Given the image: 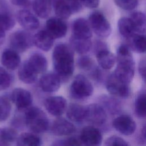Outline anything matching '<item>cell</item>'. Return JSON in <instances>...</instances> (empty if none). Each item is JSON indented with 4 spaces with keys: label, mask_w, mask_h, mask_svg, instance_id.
Listing matches in <instances>:
<instances>
[{
    "label": "cell",
    "mask_w": 146,
    "mask_h": 146,
    "mask_svg": "<svg viewBox=\"0 0 146 146\" xmlns=\"http://www.w3.org/2000/svg\"><path fill=\"white\" fill-rule=\"evenodd\" d=\"M52 63L60 81H67L74 71V50L71 47L65 43L57 44L53 50Z\"/></svg>",
    "instance_id": "1"
},
{
    "label": "cell",
    "mask_w": 146,
    "mask_h": 146,
    "mask_svg": "<svg viewBox=\"0 0 146 146\" xmlns=\"http://www.w3.org/2000/svg\"><path fill=\"white\" fill-rule=\"evenodd\" d=\"M116 62L117 66L113 74L123 82L130 83L135 74V61L127 45L121 44L118 47Z\"/></svg>",
    "instance_id": "2"
},
{
    "label": "cell",
    "mask_w": 146,
    "mask_h": 146,
    "mask_svg": "<svg viewBox=\"0 0 146 146\" xmlns=\"http://www.w3.org/2000/svg\"><path fill=\"white\" fill-rule=\"evenodd\" d=\"M25 123L35 133L46 132L49 128L48 119L43 111L36 107H30L25 110Z\"/></svg>",
    "instance_id": "3"
},
{
    "label": "cell",
    "mask_w": 146,
    "mask_h": 146,
    "mask_svg": "<svg viewBox=\"0 0 146 146\" xmlns=\"http://www.w3.org/2000/svg\"><path fill=\"white\" fill-rule=\"evenodd\" d=\"M94 91L92 84L83 75H76L73 80L70 88L72 98L76 100H84L90 97Z\"/></svg>",
    "instance_id": "4"
},
{
    "label": "cell",
    "mask_w": 146,
    "mask_h": 146,
    "mask_svg": "<svg viewBox=\"0 0 146 146\" xmlns=\"http://www.w3.org/2000/svg\"><path fill=\"white\" fill-rule=\"evenodd\" d=\"M88 22L93 31L99 36L108 37L111 33V26L104 15L99 11H94L89 16Z\"/></svg>",
    "instance_id": "5"
},
{
    "label": "cell",
    "mask_w": 146,
    "mask_h": 146,
    "mask_svg": "<svg viewBox=\"0 0 146 146\" xmlns=\"http://www.w3.org/2000/svg\"><path fill=\"white\" fill-rule=\"evenodd\" d=\"M10 48L18 52H23L33 44V36L28 31L17 30L12 33L9 38Z\"/></svg>",
    "instance_id": "6"
},
{
    "label": "cell",
    "mask_w": 146,
    "mask_h": 146,
    "mask_svg": "<svg viewBox=\"0 0 146 146\" xmlns=\"http://www.w3.org/2000/svg\"><path fill=\"white\" fill-rule=\"evenodd\" d=\"M106 88L110 94L121 98H128L131 93L129 83L120 80L113 73L107 78Z\"/></svg>",
    "instance_id": "7"
},
{
    "label": "cell",
    "mask_w": 146,
    "mask_h": 146,
    "mask_svg": "<svg viewBox=\"0 0 146 146\" xmlns=\"http://www.w3.org/2000/svg\"><path fill=\"white\" fill-rule=\"evenodd\" d=\"M105 109L100 104L92 103L86 107L85 120L96 125L103 124L107 120Z\"/></svg>",
    "instance_id": "8"
},
{
    "label": "cell",
    "mask_w": 146,
    "mask_h": 146,
    "mask_svg": "<svg viewBox=\"0 0 146 146\" xmlns=\"http://www.w3.org/2000/svg\"><path fill=\"white\" fill-rule=\"evenodd\" d=\"M45 30L54 39H59L66 35L67 25L64 19L57 17H51L46 21Z\"/></svg>",
    "instance_id": "9"
},
{
    "label": "cell",
    "mask_w": 146,
    "mask_h": 146,
    "mask_svg": "<svg viewBox=\"0 0 146 146\" xmlns=\"http://www.w3.org/2000/svg\"><path fill=\"white\" fill-rule=\"evenodd\" d=\"M112 125L117 131L126 136L133 134L136 128L135 121L128 115H121L116 117L113 120Z\"/></svg>",
    "instance_id": "10"
},
{
    "label": "cell",
    "mask_w": 146,
    "mask_h": 146,
    "mask_svg": "<svg viewBox=\"0 0 146 146\" xmlns=\"http://www.w3.org/2000/svg\"><path fill=\"white\" fill-rule=\"evenodd\" d=\"M11 98L16 107L20 111L26 110L29 108L33 102L31 93L22 88H16L13 90Z\"/></svg>",
    "instance_id": "11"
},
{
    "label": "cell",
    "mask_w": 146,
    "mask_h": 146,
    "mask_svg": "<svg viewBox=\"0 0 146 146\" xmlns=\"http://www.w3.org/2000/svg\"><path fill=\"white\" fill-rule=\"evenodd\" d=\"M79 138L83 145L93 146L100 145L103 139L99 129L91 125L86 126L82 129Z\"/></svg>",
    "instance_id": "12"
},
{
    "label": "cell",
    "mask_w": 146,
    "mask_h": 146,
    "mask_svg": "<svg viewBox=\"0 0 146 146\" xmlns=\"http://www.w3.org/2000/svg\"><path fill=\"white\" fill-rule=\"evenodd\" d=\"M47 112L54 116H60L67 108V101L60 96H51L47 98L44 103Z\"/></svg>",
    "instance_id": "13"
},
{
    "label": "cell",
    "mask_w": 146,
    "mask_h": 146,
    "mask_svg": "<svg viewBox=\"0 0 146 146\" xmlns=\"http://www.w3.org/2000/svg\"><path fill=\"white\" fill-rule=\"evenodd\" d=\"M17 19L19 25L27 31H33L39 26L37 17L27 9L19 10L17 14Z\"/></svg>",
    "instance_id": "14"
},
{
    "label": "cell",
    "mask_w": 146,
    "mask_h": 146,
    "mask_svg": "<svg viewBox=\"0 0 146 146\" xmlns=\"http://www.w3.org/2000/svg\"><path fill=\"white\" fill-rule=\"evenodd\" d=\"M39 86L44 92H55L60 87V80L55 73H46L40 77Z\"/></svg>",
    "instance_id": "15"
},
{
    "label": "cell",
    "mask_w": 146,
    "mask_h": 146,
    "mask_svg": "<svg viewBox=\"0 0 146 146\" xmlns=\"http://www.w3.org/2000/svg\"><path fill=\"white\" fill-rule=\"evenodd\" d=\"M52 133L56 136H67L74 133L75 127L70 121L64 118H58L51 125Z\"/></svg>",
    "instance_id": "16"
},
{
    "label": "cell",
    "mask_w": 146,
    "mask_h": 146,
    "mask_svg": "<svg viewBox=\"0 0 146 146\" xmlns=\"http://www.w3.org/2000/svg\"><path fill=\"white\" fill-rule=\"evenodd\" d=\"M72 35L86 39H90L92 33L88 21L83 18L76 19L72 25Z\"/></svg>",
    "instance_id": "17"
},
{
    "label": "cell",
    "mask_w": 146,
    "mask_h": 146,
    "mask_svg": "<svg viewBox=\"0 0 146 146\" xmlns=\"http://www.w3.org/2000/svg\"><path fill=\"white\" fill-rule=\"evenodd\" d=\"M1 62L5 68L14 70L20 65L21 57L18 52L11 48H7L1 54Z\"/></svg>",
    "instance_id": "18"
},
{
    "label": "cell",
    "mask_w": 146,
    "mask_h": 146,
    "mask_svg": "<svg viewBox=\"0 0 146 146\" xmlns=\"http://www.w3.org/2000/svg\"><path fill=\"white\" fill-rule=\"evenodd\" d=\"M54 39L45 30H42L39 31L33 36V44L38 48L48 51L53 46Z\"/></svg>",
    "instance_id": "19"
},
{
    "label": "cell",
    "mask_w": 146,
    "mask_h": 146,
    "mask_svg": "<svg viewBox=\"0 0 146 146\" xmlns=\"http://www.w3.org/2000/svg\"><path fill=\"white\" fill-rule=\"evenodd\" d=\"M18 67V75L22 82L26 84H31L36 81L38 74L33 70L27 60L23 62Z\"/></svg>",
    "instance_id": "20"
},
{
    "label": "cell",
    "mask_w": 146,
    "mask_h": 146,
    "mask_svg": "<svg viewBox=\"0 0 146 146\" xmlns=\"http://www.w3.org/2000/svg\"><path fill=\"white\" fill-rule=\"evenodd\" d=\"M67 118L75 123H81L85 120L86 107L76 103H71L66 110Z\"/></svg>",
    "instance_id": "21"
},
{
    "label": "cell",
    "mask_w": 146,
    "mask_h": 146,
    "mask_svg": "<svg viewBox=\"0 0 146 146\" xmlns=\"http://www.w3.org/2000/svg\"><path fill=\"white\" fill-rule=\"evenodd\" d=\"M129 48L137 53H143L145 51V36L144 34L135 33L126 38Z\"/></svg>",
    "instance_id": "22"
},
{
    "label": "cell",
    "mask_w": 146,
    "mask_h": 146,
    "mask_svg": "<svg viewBox=\"0 0 146 146\" xmlns=\"http://www.w3.org/2000/svg\"><path fill=\"white\" fill-rule=\"evenodd\" d=\"M97 61L101 67L104 70H110L116 62V56L110 52L108 48L101 50L95 53Z\"/></svg>",
    "instance_id": "23"
},
{
    "label": "cell",
    "mask_w": 146,
    "mask_h": 146,
    "mask_svg": "<svg viewBox=\"0 0 146 146\" xmlns=\"http://www.w3.org/2000/svg\"><path fill=\"white\" fill-rule=\"evenodd\" d=\"M35 14L40 18H47L51 13V0H34L32 4Z\"/></svg>",
    "instance_id": "24"
},
{
    "label": "cell",
    "mask_w": 146,
    "mask_h": 146,
    "mask_svg": "<svg viewBox=\"0 0 146 146\" xmlns=\"http://www.w3.org/2000/svg\"><path fill=\"white\" fill-rule=\"evenodd\" d=\"M70 44L73 50L79 54H85L88 52L91 47L92 43L90 39L77 37L72 35L70 39Z\"/></svg>",
    "instance_id": "25"
},
{
    "label": "cell",
    "mask_w": 146,
    "mask_h": 146,
    "mask_svg": "<svg viewBox=\"0 0 146 146\" xmlns=\"http://www.w3.org/2000/svg\"><path fill=\"white\" fill-rule=\"evenodd\" d=\"M27 61L38 74L44 72L47 68V60L46 58L40 53L33 54Z\"/></svg>",
    "instance_id": "26"
},
{
    "label": "cell",
    "mask_w": 146,
    "mask_h": 146,
    "mask_svg": "<svg viewBox=\"0 0 146 146\" xmlns=\"http://www.w3.org/2000/svg\"><path fill=\"white\" fill-rule=\"evenodd\" d=\"M52 6L57 16L63 19L68 18L72 14V10L65 0H52Z\"/></svg>",
    "instance_id": "27"
},
{
    "label": "cell",
    "mask_w": 146,
    "mask_h": 146,
    "mask_svg": "<svg viewBox=\"0 0 146 146\" xmlns=\"http://www.w3.org/2000/svg\"><path fill=\"white\" fill-rule=\"evenodd\" d=\"M17 145L19 146H39L42 144L40 138L33 133L25 132L17 136Z\"/></svg>",
    "instance_id": "28"
},
{
    "label": "cell",
    "mask_w": 146,
    "mask_h": 146,
    "mask_svg": "<svg viewBox=\"0 0 146 146\" xmlns=\"http://www.w3.org/2000/svg\"><path fill=\"white\" fill-rule=\"evenodd\" d=\"M118 30L120 34L125 38H127L136 33L135 27L129 18H121L117 23Z\"/></svg>",
    "instance_id": "29"
},
{
    "label": "cell",
    "mask_w": 146,
    "mask_h": 146,
    "mask_svg": "<svg viewBox=\"0 0 146 146\" xmlns=\"http://www.w3.org/2000/svg\"><path fill=\"white\" fill-rule=\"evenodd\" d=\"M17 136V133L13 128H0V146L11 144L16 140Z\"/></svg>",
    "instance_id": "30"
},
{
    "label": "cell",
    "mask_w": 146,
    "mask_h": 146,
    "mask_svg": "<svg viewBox=\"0 0 146 146\" xmlns=\"http://www.w3.org/2000/svg\"><path fill=\"white\" fill-rule=\"evenodd\" d=\"M129 18L132 21L136 33L144 34L145 31V15L141 11L133 12Z\"/></svg>",
    "instance_id": "31"
},
{
    "label": "cell",
    "mask_w": 146,
    "mask_h": 146,
    "mask_svg": "<svg viewBox=\"0 0 146 146\" xmlns=\"http://www.w3.org/2000/svg\"><path fill=\"white\" fill-rule=\"evenodd\" d=\"M135 112L140 119H144L146 114V99L144 91H142L137 96L135 102Z\"/></svg>",
    "instance_id": "32"
},
{
    "label": "cell",
    "mask_w": 146,
    "mask_h": 146,
    "mask_svg": "<svg viewBox=\"0 0 146 146\" xmlns=\"http://www.w3.org/2000/svg\"><path fill=\"white\" fill-rule=\"evenodd\" d=\"M15 24V21L11 14L7 12H0V27L5 31L11 30Z\"/></svg>",
    "instance_id": "33"
},
{
    "label": "cell",
    "mask_w": 146,
    "mask_h": 146,
    "mask_svg": "<svg viewBox=\"0 0 146 146\" xmlns=\"http://www.w3.org/2000/svg\"><path fill=\"white\" fill-rule=\"evenodd\" d=\"M11 106L9 100L4 96H0V121H5L9 117Z\"/></svg>",
    "instance_id": "34"
},
{
    "label": "cell",
    "mask_w": 146,
    "mask_h": 146,
    "mask_svg": "<svg viewBox=\"0 0 146 146\" xmlns=\"http://www.w3.org/2000/svg\"><path fill=\"white\" fill-rule=\"evenodd\" d=\"M11 83V76L7 70L0 66V91L5 90Z\"/></svg>",
    "instance_id": "35"
},
{
    "label": "cell",
    "mask_w": 146,
    "mask_h": 146,
    "mask_svg": "<svg viewBox=\"0 0 146 146\" xmlns=\"http://www.w3.org/2000/svg\"><path fill=\"white\" fill-rule=\"evenodd\" d=\"M77 63L80 68L85 71H91L95 67L92 59L86 55H83L79 58Z\"/></svg>",
    "instance_id": "36"
},
{
    "label": "cell",
    "mask_w": 146,
    "mask_h": 146,
    "mask_svg": "<svg viewBox=\"0 0 146 146\" xmlns=\"http://www.w3.org/2000/svg\"><path fill=\"white\" fill-rule=\"evenodd\" d=\"M115 3L124 10H132L138 5V0H113Z\"/></svg>",
    "instance_id": "37"
},
{
    "label": "cell",
    "mask_w": 146,
    "mask_h": 146,
    "mask_svg": "<svg viewBox=\"0 0 146 146\" xmlns=\"http://www.w3.org/2000/svg\"><path fill=\"white\" fill-rule=\"evenodd\" d=\"M103 104L104 107L102 106L104 108H106L107 110L111 113H115L117 112L119 110L120 106L118 102L116 100L112 99L111 98H104L103 99Z\"/></svg>",
    "instance_id": "38"
},
{
    "label": "cell",
    "mask_w": 146,
    "mask_h": 146,
    "mask_svg": "<svg viewBox=\"0 0 146 146\" xmlns=\"http://www.w3.org/2000/svg\"><path fill=\"white\" fill-rule=\"evenodd\" d=\"M54 145H83L82 141L80 140L79 137L76 136L70 137L66 139L58 140L54 141Z\"/></svg>",
    "instance_id": "39"
},
{
    "label": "cell",
    "mask_w": 146,
    "mask_h": 146,
    "mask_svg": "<svg viewBox=\"0 0 146 146\" xmlns=\"http://www.w3.org/2000/svg\"><path fill=\"white\" fill-rule=\"evenodd\" d=\"M104 144L106 145H128V143L123 139L117 136H112L109 137L105 141Z\"/></svg>",
    "instance_id": "40"
},
{
    "label": "cell",
    "mask_w": 146,
    "mask_h": 146,
    "mask_svg": "<svg viewBox=\"0 0 146 146\" xmlns=\"http://www.w3.org/2000/svg\"><path fill=\"white\" fill-rule=\"evenodd\" d=\"M70 6L72 14L76 13L82 9V4L80 0H65Z\"/></svg>",
    "instance_id": "41"
},
{
    "label": "cell",
    "mask_w": 146,
    "mask_h": 146,
    "mask_svg": "<svg viewBox=\"0 0 146 146\" xmlns=\"http://www.w3.org/2000/svg\"><path fill=\"white\" fill-rule=\"evenodd\" d=\"M83 6L89 8L94 9L97 7L100 2V0H80Z\"/></svg>",
    "instance_id": "42"
},
{
    "label": "cell",
    "mask_w": 146,
    "mask_h": 146,
    "mask_svg": "<svg viewBox=\"0 0 146 146\" xmlns=\"http://www.w3.org/2000/svg\"><path fill=\"white\" fill-rule=\"evenodd\" d=\"M138 70L140 76L143 79V80H145V59H143L140 62L139 64Z\"/></svg>",
    "instance_id": "43"
},
{
    "label": "cell",
    "mask_w": 146,
    "mask_h": 146,
    "mask_svg": "<svg viewBox=\"0 0 146 146\" xmlns=\"http://www.w3.org/2000/svg\"><path fill=\"white\" fill-rule=\"evenodd\" d=\"M10 2L17 6H25L29 3V0H9Z\"/></svg>",
    "instance_id": "44"
},
{
    "label": "cell",
    "mask_w": 146,
    "mask_h": 146,
    "mask_svg": "<svg viewBox=\"0 0 146 146\" xmlns=\"http://www.w3.org/2000/svg\"><path fill=\"white\" fill-rule=\"evenodd\" d=\"M5 39V31L0 27V45L3 43Z\"/></svg>",
    "instance_id": "45"
}]
</instances>
